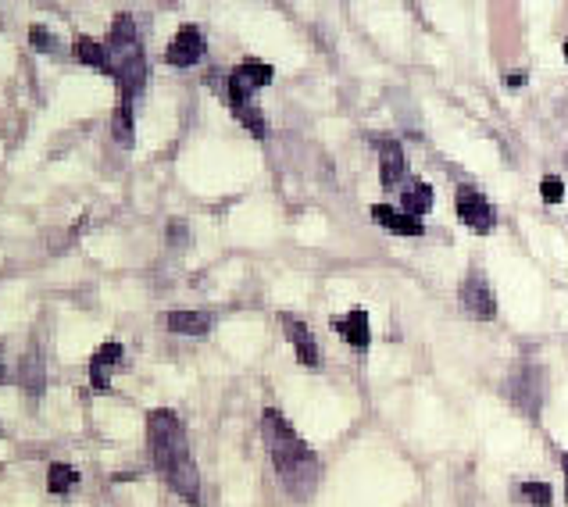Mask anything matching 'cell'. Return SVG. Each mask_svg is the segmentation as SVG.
<instances>
[{
	"label": "cell",
	"instance_id": "6da1fadb",
	"mask_svg": "<svg viewBox=\"0 0 568 507\" xmlns=\"http://www.w3.org/2000/svg\"><path fill=\"white\" fill-rule=\"evenodd\" d=\"M261 432H264V443H268V454L275 461V471H279V482L294 500H308L319 486V471H322V461L319 454L294 432V425L282 418L275 407H264L261 414Z\"/></svg>",
	"mask_w": 568,
	"mask_h": 507
},
{
	"label": "cell",
	"instance_id": "7a4b0ae2",
	"mask_svg": "<svg viewBox=\"0 0 568 507\" xmlns=\"http://www.w3.org/2000/svg\"><path fill=\"white\" fill-rule=\"evenodd\" d=\"M147 436H150V457L158 464V471L165 475V482L190 503L200 500V471L193 464L190 443H186V429L172 411H150L147 418Z\"/></svg>",
	"mask_w": 568,
	"mask_h": 507
},
{
	"label": "cell",
	"instance_id": "3957f363",
	"mask_svg": "<svg viewBox=\"0 0 568 507\" xmlns=\"http://www.w3.org/2000/svg\"><path fill=\"white\" fill-rule=\"evenodd\" d=\"M108 72L115 76L118 83V101L122 104H133V97L143 90L147 83V61H143V44L136 36V26L129 15H118L111 33H108Z\"/></svg>",
	"mask_w": 568,
	"mask_h": 507
},
{
	"label": "cell",
	"instance_id": "277c9868",
	"mask_svg": "<svg viewBox=\"0 0 568 507\" xmlns=\"http://www.w3.org/2000/svg\"><path fill=\"white\" fill-rule=\"evenodd\" d=\"M272 83V65L264 61H243L229 72V108L232 111H243L250 108V97Z\"/></svg>",
	"mask_w": 568,
	"mask_h": 507
},
{
	"label": "cell",
	"instance_id": "5b68a950",
	"mask_svg": "<svg viewBox=\"0 0 568 507\" xmlns=\"http://www.w3.org/2000/svg\"><path fill=\"white\" fill-rule=\"evenodd\" d=\"M454 204H458V218H461V225H468L472 232H490V229H493L497 214H493L490 200H486L475 186H458Z\"/></svg>",
	"mask_w": 568,
	"mask_h": 507
},
{
	"label": "cell",
	"instance_id": "8992f818",
	"mask_svg": "<svg viewBox=\"0 0 568 507\" xmlns=\"http://www.w3.org/2000/svg\"><path fill=\"white\" fill-rule=\"evenodd\" d=\"M461 311L475 322H490L497 315V301H493V290L486 286V279L479 272H472L465 283H461Z\"/></svg>",
	"mask_w": 568,
	"mask_h": 507
},
{
	"label": "cell",
	"instance_id": "52a82bcc",
	"mask_svg": "<svg viewBox=\"0 0 568 507\" xmlns=\"http://www.w3.org/2000/svg\"><path fill=\"white\" fill-rule=\"evenodd\" d=\"M200 58H204V36H200V29H197V26H183V29L172 36V44H168L165 61L175 65V68H190V65H197Z\"/></svg>",
	"mask_w": 568,
	"mask_h": 507
},
{
	"label": "cell",
	"instance_id": "ba28073f",
	"mask_svg": "<svg viewBox=\"0 0 568 507\" xmlns=\"http://www.w3.org/2000/svg\"><path fill=\"white\" fill-rule=\"evenodd\" d=\"M279 322H282V329H287V340H290V343H294V350H297V361H301V365H308V368H315V365L322 361V354H319V343H315L312 329L304 326V318L282 311V315H279Z\"/></svg>",
	"mask_w": 568,
	"mask_h": 507
},
{
	"label": "cell",
	"instance_id": "9c48e42d",
	"mask_svg": "<svg viewBox=\"0 0 568 507\" xmlns=\"http://www.w3.org/2000/svg\"><path fill=\"white\" fill-rule=\"evenodd\" d=\"M540 382H543L540 368H529V365H522V368L515 372V379H511V397H515V404H518L529 418L540 411V397H543Z\"/></svg>",
	"mask_w": 568,
	"mask_h": 507
},
{
	"label": "cell",
	"instance_id": "30bf717a",
	"mask_svg": "<svg viewBox=\"0 0 568 507\" xmlns=\"http://www.w3.org/2000/svg\"><path fill=\"white\" fill-rule=\"evenodd\" d=\"M122 343H104V347H97V354L90 358V386L97 390V393H104V390H111V368L122 361Z\"/></svg>",
	"mask_w": 568,
	"mask_h": 507
},
{
	"label": "cell",
	"instance_id": "8fae6325",
	"mask_svg": "<svg viewBox=\"0 0 568 507\" xmlns=\"http://www.w3.org/2000/svg\"><path fill=\"white\" fill-rule=\"evenodd\" d=\"M369 214H372L376 225H383V229H390V232H397V236H422V232H426L422 221H415L411 214H404V211H397V207H390V204H372Z\"/></svg>",
	"mask_w": 568,
	"mask_h": 507
},
{
	"label": "cell",
	"instance_id": "7c38bea8",
	"mask_svg": "<svg viewBox=\"0 0 568 507\" xmlns=\"http://www.w3.org/2000/svg\"><path fill=\"white\" fill-rule=\"evenodd\" d=\"M333 329L351 343V347H358V350H365L369 343H372V329H369V311H361V308H354V311H347V315H340V318H333Z\"/></svg>",
	"mask_w": 568,
	"mask_h": 507
},
{
	"label": "cell",
	"instance_id": "4fadbf2b",
	"mask_svg": "<svg viewBox=\"0 0 568 507\" xmlns=\"http://www.w3.org/2000/svg\"><path fill=\"white\" fill-rule=\"evenodd\" d=\"M408 179V157L397 140H383V186L397 189Z\"/></svg>",
	"mask_w": 568,
	"mask_h": 507
},
{
	"label": "cell",
	"instance_id": "5bb4252c",
	"mask_svg": "<svg viewBox=\"0 0 568 507\" xmlns=\"http://www.w3.org/2000/svg\"><path fill=\"white\" fill-rule=\"evenodd\" d=\"M433 207V186L426 179H411L404 189H401V211L411 214L415 221H422V214Z\"/></svg>",
	"mask_w": 568,
	"mask_h": 507
},
{
	"label": "cell",
	"instance_id": "9a60e30c",
	"mask_svg": "<svg viewBox=\"0 0 568 507\" xmlns=\"http://www.w3.org/2000/svg\"><path fill=\"white\" fill-rule=\"evenodd\" d=\"M165 326L168 333H179V336H204L215 326V318L207 311H168Z\"/></svg>",
	"mask_w": 568,
	"mask_h": 507
},
{
	"label": "cell",
	"instance_id": "2e32d148",
	"mask_svg": "<svg viewBox=\"0 0 568 507\" xmlns=\"http://www.w3.org/2000/svg\"><path fill=\"white\" fill-rule=\"evenodd\" d=\"M22 386H26V393H29L33 400H40V393H44V386H47L44 358H40V350H37V347L22 358Z\"/></svg>",
	"mask_w": 568,
	"mask_h": 507
},
{
	"label": "cell",
	"instance_id": "e0dca14e",
	"mask_svg": "<svg viewBox=\"0 0 568 507\" xmlns=\"http://www.w3.org/2000/svg\"><path fill=\"white\" fill-rule=\"evenodd\" d=\"M76 58L83 61V65H93V68H101V72H108V51H104V44H97L93 36H76Z\"/></svg>",
	"mask_w": 568,
	"mask_h": 507
},
{
	"label": "cell",
	"instance_id": "ac0fdd59",
	"mask_svg": "<svg viewBox=\"0 0 568 507\" xmlns=\"http://www.w3.org/2000/svg\"><path fill=\"white\" fill-rule=\"evenodd\" d=\"M79 482V471L72 468V464H65V461H54L51 468H47V489L54 493V496H65L72 486Z\"/></svg>",
	"mask_w": 568,
	"mask_h": 507
},
{
	"label": "cell",
	"instance_id": "d6986e66",
	"mask_svg": "<svg viewBox=\"0 0 568 507\" xmlns=\"http://www.w3.org/2000/svg\"><path fill=\"white\" fill-rule=\"evenodd\" d=\"M515 496L525 500L529 507H550L554 503V489L547 482H518L515 486Z\"/></svg>",
	"mask_w": 568,
	"mask_h": 507
},
{
	"label": "cell",
	"instance_id": "ffe728a7",
	"mask_svg": "<svg viewBox=\"0 0 568 507\" xmlns=\"http://www.w3.org/2000/svg\"><path fill=\"white\" fill-rule=\"evenodd\" d=\"M111 136L122 147H133V104H118L111 115Z\"/></svg>",
	"mask_w": 568,
	"mask_h": 507
},
{
	"label": "cell",
	"instance_id": "44dd1931",
	"mask_svg": "<svg viewBox=\"0 0 568 507\" xmlns=\"http://www.w3.org/2000/svg\"><path fill=\"white\" fill-rule=\"evenodd\" d=\"M236 118H239V122H243V125H247L257 140H264V136H268V118H264L254 104H250V108H243V111H236Z\"/></svg>",
	"mask_w": 568,
	"mask_h": 507
},
{
	"label": "cell",
	"instance_id": "7402d4cb",
	"mask_svg": "<svg viewBox=\"0 0 568 507\" xmlns=\"http://www.w3.org/2000/svg\"><path fill=\"white\" fill-rule=\"evenodd\" d=\"M29 44H33V51H40V54H51V51L58 47V40H54V33H47V26H33V29H29Z\"/></svg>",
	"mask_w": 568,
	"mask_h": 507
},
{
	"label": "cell",
	"instance_id": "603a6c76",
	"mask_svg": "<svg viewBox=\"0 0 568 507\" xmlns=\"http://www.w3.org/2000/svg\"><path fill=\"white\" fill-rule=\"evenodd\" d=\"M540 197H543L547 204H561V200H564V182H561L557 175H543V182H540Z\"/></svg>",
	"mask_w": 568,
	"mask_h": 507
},
{
	"label": "cell",
	"instance_id": "cb8c5ba5",
	"mask_svg": "<svg viewBox=\"0 0 568 507\" xmlns=\"http://www.w3.org/2000/svg\"><path fill=\"white\" fill-rule=\"evenodd\" d=\"M507 86H511V90L525 86V72H511V76H507Z\"/></svg>",
	"mask_w": 568,
	"mask_h": 507
},
{
	"label": "cell",
	"instance_id": "d4e9b609",
	"mask_svg": "<svg viewBox=\"0 0 568 507\" xmlns=\"http://www.w3.org/2000/svg\"><path fill=\"white\" fill-rule=\"evenodd\" d=\"M561 468H564V489H568V454L561 457Z\"/></svg>",
	"mask_w": 568,
	"mask_h": 507
},
{
	"label": "cell",
	"instance_id": "484cf974",
	"mask_svg": "<svg viewBox=\"0 0 568 507\" xmlns=\"http://www.w3.org/2000/svg\"><path fill=\"white\" fill-rule=\"evenodd\" d=\"M564 61H568V40H564Z\"/></svg>",
	"mask_w": 568,
	"mask_h": 507
},
{
	"label": "cell",
	"instance_id": "4316f807",
	"mask_svg": "<svg viewBox=\"0 0 568 507\" xmlns=\"http://www.w3.org/2000/svg\"><path fill=\"white\" fill-rule=\"evenodd\" d=\"M0 379H4V365H0Z\"/></svg>",
	"mask_w": 568,
	"mask_h": 507
}]
</instances>
